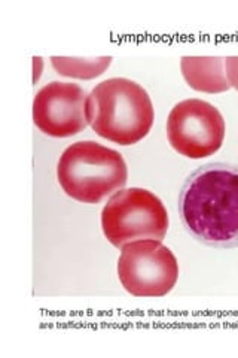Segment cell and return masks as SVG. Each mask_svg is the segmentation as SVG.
Returning a JSON list of instances; mask_svg holds the SVG:
<instances>
[{
	"label": "cell",
	"mask_w": 238,
	"mask_h": 358,
	"mask_svg": "<svg viewBox=\"0 0 238 358\" xmlns=\"http://www.w3.org/2000/svg\"><path fill=\"white\" fill-rule=\"evenodd\" d=\"M179 214L201 243L238 246V166L209 163L192 172L179 193Z\"/></svg>",
	"instance_id": "1"
},
{
	"label": "cell",
	"mask_w": 238,
	"mask_h": 358,
	"mask_svg": "<svg viewBox=\"0 0 238 358\" xmlns=\"http://www.w3.org/2000/svg\"><path fill=\"white\" fill-rule=\"evenodd\" d=\"M87 120L98 136L127 147L151 131L155 110L140 84L128 78H110L88 94Z\"/></svg>",
	"instance_id": "2"
},
{
	"label": "cell",
	"mask_w": 238,
	"mask_h": 358,
	"mask_svg": "<svg viewBox=\"0 0 238 358\" xmlns=\"http://www.w3.org/2000/svg\"><path fill=\"white\" fill-rule=\"evenodd\" d=\"M57 176L67 196L82 203H98L127 184L128 171L118 151L82 141L64 150Z\"/></svg>",
	"instance_id": "3"
},
{
	"label": "cell",
	"mask_w": 238,
	"mask_h": 358,
	"mask_svg": "<svg viewBox=\"0 0 238 358\" xmlns=\"http://www.w3.org/2000/svg\"><path fill=\"white\" fill-rule=\"evenodd\" d=\"M101 229L117 248L137 241H163L168 214L163 201L147 189H119L101 210Z\"/></svg>",
	"instance_id": "4"
},
{
	"label": "cell",
	"mask_w": 238,
	"mask_h": 358,
	"mask_svg": "<svg viewBox=\"0 0 238 358\" xmlns=\"http://www.w3.org/2000/svg\"><path fill=\"white\" fill-rule=\"evenodd\" d=\"M118 276L135 297H164L177 282L179 263L161 241H137L122 246Z\"/></svg>",
	"instance_id": "5"
},
{
	"label": "cell",
	"mask_w": 238,
	"mask_h": 358,
	"mask_svg": "<svg viewBox=\"0 0 238 358\" xmlns=\"http://www.w3.org/2000/svg\"><path fill=\"white\" fill-rule=\"evenodd\" d=\"M221 110L201 99L179 102L167 118V138L172 147L188 159L200 160L218 152L225 139Z\"/></svg>",
	"instance_id": "6"
},
{
	"label": "cell",
	"mask_w": 238,
	"mask_h": 358,
	"mask_svg": "<svg viewBox=\"0 0 238 358\" xmlns=\"http://www.w3.org/2000/svg\"><path fill=\"white\" fill-rule=\"evenodd\" d=\"M87 99L85 90L77 84L52 81L33 100V121L48 136H73L88 126Z\"/></svg>",
	"instance_id": "7"
},
{
	"label": "cell",
	"mask_w": 238,
	"mask_h": 358,
	"mask_svg": "<svg viewBox=\"0 0 238 358\" xmlns=\"http://www.w3.org/2000/svg\"><path fill=\"white\" fill-rule=\"evenodd\" d=\"M180 69L191 88L201 93H223L231 88L225 69V57H185L180 59Z\"/></svg>",
	"instance_id": "8"
},
{
	"label": "cell",
	"mask_w": 238,
	"mask_h": 358,
	"mask_svg": "<svg viewBox=\"0 0 238 358\" xmlns=\"http://www.w3.org/2000/svg\"><path fill=\"white\" fill-rule=\"evenodd\" d=\"M112 57L97 59H82V57H51V64L54 69L63 76L77 78V80H93V78L105 73V71L110 66Z\"/></svg>",
	"instance_id": "9"
},
{
	"label": "cell",
	"mask_w": 238,
	"mask_h": 358,
	"mask_svg": "<svg viewBox=\"0 0 238 358\" xmlns=\"http://www.w3.org/2000/svg\"><path fill=\"white\" fill-rule=\"evenodd\" d=\"M225 69L228 80L231 83V87H234L238 92V55H232V57H225Z\"/></svg>",
	"instance_id": "10"
}]
</instances>
